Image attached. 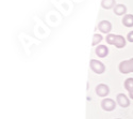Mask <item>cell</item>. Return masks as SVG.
I'll return each instance as SVG.
<instances>
[{
    "label": "cell",
    "instance_id": "cell-8",
    "mask_svg": "<svg viewBox=\"0 0 133 119\" xmlns=\"http://www.w3.org/2000/svg\"><path fill=\"white\" fill-rule=\"evenodd\" d=\"M96 55L100 58H104L109 55V48L105 45H98L96 47Z\"/></svg>",
    "mask_w": 133,
    "mask_h": 119
},
{
    "label": "cell",
    "instance_id": "cell-11",
    "mask_svg": "<svg viewBox=\"0 0 133 119\" xmlns=\"http://www.w3.org/2000/svg\"><path fill=\"white\" fill-rule=\"evenodd\" d=\"M101 5L103 9H112L116 5V2H115V0H102L101 1Z\"/></svg>",
    "mask_w": 133,
    "mask_h": 119
},
{
    "label": "cell",
    "instance_id": "cell-4",
    "mask_svg": "<svg viewBox=\"0 0 133 119\" xmlns=\"http://www.w3.org/2000/svg\"><path fill=\"white\" fill-rule=\"evenodd\" d=\"M116 103L113 99L111 98H104L102 101H101V109L105 112H112L115 110L116 107Z\"/></svg>",
    "mask_w": 133,
    "mask_h": 119
},
{
    "label": "cell",
    "instance_id": "cell-12",
    "mask_svg": "<svg viewBox=\"0 0 133 119\" xmlns=\"http://www.w3.org/2000/svg\"><path fill=\"white\" fill-rule=\"evenodd\" d=\"M124 86H125V88L126 90H128L129 92L133 90V77H129L125 81L124 83Z\"/></svg>",
    "mask_w": 133,
    "mask_h": 119
},
{
    "label": "cell",
    "instance_id": "cell-9",
    "mask_svg": "<svg viewBox=\"0 0 133 119\" xmlns=\"http://www.w3.org/2000/svg\"><path fill=\"white\" fill-rule=\"evenodd\" d=\"M114 13H115L116 15H119V16L125 15V14L127 13V8H126V5H124V4H116V5L114 7Z\"/></svg>",
    "mask_w": 133,
    "mask_h": 119
},
{
    "label": "cell",
    "instance_id": "cell-7",
    "mask_svg": "<svg viewBox=\"0 0 133 119\" xmlns=\"http://www.w3.org/2000/svg\"><path fill=\"white\" fill-rule=\"evenodd\" d=\"M98 29L100 30L102 33H110V31L112 30V24L110 23L109 20H101L100 23L98 24Z\"/></svg>",
    "mask_w": 133,
    "mask_h": 119
},
{
    "label": "cell",
    "instance_id": "cell-10",
    "mask_svg": "<svg viewBox=\"0 0 133 119\" xmlns=\"http://www.w3.org/2000/svg\"><path fill=\"white\" fill-rule=\"evenodd\" d=\"M123 24L126 27H133V15L132 14H126L123 18Z\"/></svg>",
    "mask_w": 133,
    "mask_h": 119
},
{
    "label": "cell",
    "instance_id": "cell-6",
    "mask_svg": "<svg viewBox=\"0 0 133 119\" xmlns=\"http://www.w3.org/2000/svg\"><path fill=\"white\" fill-rule=\"evenodd\" d=\"M116 102H117V104H118L119 106L124 107V109H126V107H128V106L130 105V100H129V98H128L126 94H124V93H118V94H117V97H116Z\"/></svg>",
    "mask_w": 133,
    "mask_h": 119
},
{
    "label": "cell",
    "instance_id": "cell-1",
    "mask_svg": "<svg viewBox=\"0 0 133 119\" xmlns=\"http://www.w3.org/2000/svg\"><path fill=\"white\" fill-rule=\"evenodd\" d=\"M107 42L108 44L114 45L117 48H124L126 46V39L123 36H118V35L109 33L107 36Z\"/></svg>",
    "mask_w": 133,
    "mask_h": 119
},
{
    "label": "cell",
    "instance_id": "cell-16",
    "mask_svg": "<svg viewBox=\"0 0 133 119\" xmlns=\"http://www.w3.org/2000/svg\"><path fill=\"white\" fill-rule=\"evenodd\" d=\"M116 119H120V118H116Z\"/></svg>",
    "mask_w": 133,
    "mask_h": 119
},
{
    "label": "cell",
    "instance_id": "cell-3",
    "mask_svg": "<svg viewBox=\"0 0 133 119\" xmlns=\"http://www.w3.org/2000/svg\"><path fill=\"white\" fill-rule=\"evenodd\" d=\"M90 67H91V70L93 72H95L96 74H102L104 73L105 71V66L99 60H96V59H92L90 61Z\"/></svg>",
    "mask_w": 133,
    "mask_h": 119
},
{
    "label": "cell",
    "instance_id": "cell-15",
    "mask_svg": "<svg viewBox=\"0 0 133 119\" xmlns=\"http://www.w3.org/2000/svg\"><path fill=\"white\" fill-rule=\"evenodd\" d=\"M129 97H130V98H131V99H132V100H133V90H132V91H130V92H129Z\"/></svg>",
    "mask_w": 133,
    "mask_h": 119
},
{
    "label": "cell",
    "instance_id": "cell-14",
    "mask_svg": "<svg viewBox=\"0 0 133 119\" xmlns=\"http://www.w3.org/2000/svg\"><path fill=\"white\" fill-rule=\"evenodd\" d=\"M127 39H128V41H129V42L133 43V31H130V32H129Z\"/></svg>",
    "mask_w": 133,
    "mask_h": 119
},
{
    "label": "cell",
    "instance_id": "cell-13",
    "mask_svg": "<svg viewBox=\"0 0 133 119\" xmlns=\"http://www.w3.org/2000/svg\"><path fill=\"white\" fill-rule=\"evenodd\" d=\"M101 41H102V36H101V35H98V33H95L94 37H93L92 45H93V46H96V45H98Z\"/></svg>",
    "mask_w": 133,
    "mask_h": 119
},
{
    "label": "cell",
    "instance_id": "cell-2",
    "mask_svg": "<svg viewBox=\"0 0 133 119\" xmlns=\"http://www.w3.org/2000/svg\"><path fill=\"white\" fill-rule=\"evenodd\" d=\"M118 69H119V72L123 73V74L133 73V58L121 61L119 63Z\"/></svg>",
    "mask_w": 133,
    "mask_h": 119
},
{
    "label": "cell",
    "instance_id": "cell-5",
    "mask_svg": "<svg viewBox=\"0 0 133 119\" xmlns=\"http://www.w3.org/2000/svg\"><path fill=\"white\" fill-rule=\"evenodd\" d=\"M95 90H96V94L98 97H101V98H105V97L110 93V88L105 84H99Z\"/></svg>",
    "mask_w": 133,
    "mask_h": 119
}]
</instances>
